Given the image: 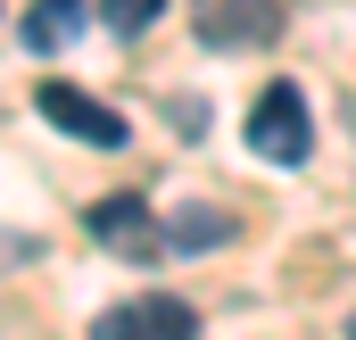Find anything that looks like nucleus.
Instances as JSON below:
<instances>
[{"mask_svg":"<svg viewBox=\"0 0 356 340\" xmlns=\"http://www.w3.org/2000/svg\"><path fill=\"white\" fill-rule=\"evenodd\" d=\"M249 150H257L266 167H307L315 125H307V91L298 84H266L257 91V108H249Z\"/></svg>","mask_w":356,"mask_h":340,"instance_id":"nucleus-1","label":"nucleus"},{"mask_svg":"<svg viewBox=\"0 0 356 340\" xmlns=\"http://www.w3.org/2000/svg\"><path fill=\"white\" fill-rule=\"evenodd\" d=\"M33 108H42V116H50V125H58L67 141H83V150H116V141L133 133V125H124V116H116L108 100H91L83 84H58V75L33 91Z\"/></svg>","mask_w":356,"mask_h":340,"instance_id":"nucleus-2","label":"nucleus"},{"mask_svg":"<svg viewBox=\"0 0 356 340\" xmlns=\"http://www.w3.org/2000/svg\"><path fill=\"white\" fill-rule=\"evenodd\" d=\"M191 33H199L207 50L273 42V0H191Z\"/></svg>","mask_w":356,"mask_h":340,"instance_id":"nucleus-4","label":"nucleus"},{"mask_svg":"<svg viewBox=\"0 0 356 340\" xmlns=\"http://www.w3.org/2000/svg\"><path fill=\"white\" fill-rule=\"evenodd\" d=\"M91 340H199V324L182 299H124L91 324Z\"/></svg>","mask_w":356,"mask_h":340,"instance_id":"nucleus-5","label":"nucleus"},{"mask_svg":"<svg viewBox=\"0 0 356 340\" xmlns=\"http://www.w3.org/2000/svg\"><path fill=\"white\" fill-rule=\"evenodd\" d=\"M83 224H91V241H108V257H124V265H149V257H166V233H158V216H149V199H141V191H116V199H99Z\"/></svg>","mask_w":356,"mask_h":340,"instance_id":"nucleus-3","label":"nucleus"},{"mask_svg":"<svg viewBox=\"0 0 356 340\" xmlns=\"http://www.w3.org/2000/svg\"><path fill=\"white\" fill-rule=\"evenodd\" d=\"M83 33V0H33L25 8V50H67Z\"/></svg>","mask_w":356,"mask_h":340,"instance_id":"nucleus-6","label":"nucleus"},{"mask_svg":"<svg viewBox=\"0 0 356 340\" xmlns=\"http://www.w3.org/2000/svg\"><path fill=\"white\" fill-rule=\"evenodd\" d=\"M158 8H166V0H99V17H108L116 33H141V25H158Z\"/></svg>","mask_w":356,"mask_h":340,"instance_id":"nucleus-8","label":"nucleus"},{"mask_svg":"<svg viewBox=\"0 0 356 340\" xmlns=\"http://www.w3.org/2000/svg\"><path fill=\"white\" fill-rule=\"evenodd\" d=\"M166 233V249L191 257V249H216V241H232V216H216V208H182L175 224H158Z\"/></svg>","mask_w":356,"mask_h":340,"instance_id":"nucleus-7","label":"nucleus"}]
</instances>
